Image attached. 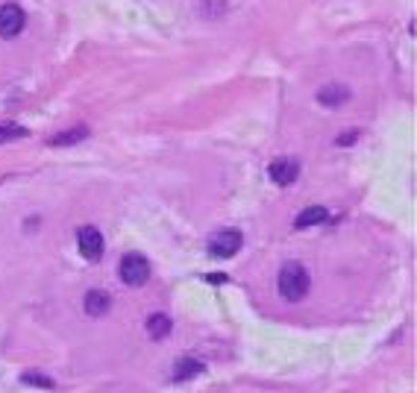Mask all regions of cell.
<instances>
[{
    "mask_svg": "<svg viewBox=\"0 0 417 393\" xmlns=\"http://www.w3.org/2000/svg\"><path fill=\"white\" fill-rule=\"evenodd\" d=\"M21 379H24L27 385H38V387H53V379L42 376V373H24Z\"/></svg>",
    "mask_w": 417,
    "mask_h": 393,
    "instance_id": "cell-15",
    "label": "cell"
},
{
    "mask_svg": "<svg viewBox=\"0 0 417 393\" xmlns=\"http://www.w3.org/2000/svg\"><path fill=\"white\" fill-rule=\"evenodd\" d=\"M112 300H109V293L106 291H88L86 293V311L91 314V317H103V314L109 311Z\"/></svg>",
    "mask_w": 417,
    "mask_h": 393,
    "instance_id": "cell-8",
    "label": "cell"
},
{
    "mask_svg": "<svg viewBox=\"0 0 417 393\" xmlns=\"http://www.w3.org/2000/svg\"><path fill=\"white\" fill-rule=\"evenodd\" d=\"M24 135H27V129H21V127H0V144L12 141V139H24Z\"/></svg>",
    "mask_w": 417,
    "mask_h": 393,
    "instance_id": "cell-14",
    "label": "cell"
},
{
    "mask_svg": "<svg viewBox=\"0 0 417 393\" xmlns=\"http://www.w3.org/2000/svg\"><path fill=\"white\" fill-rule=\"evenodd\" d=\"M147 332H150V338L156 341H162L171 335V317H165V314H153V317L147 320Z\"/></svg>",
    "mask_w": 417,
    "mask_h": 393,
    "instance_id": "cell-11",
    "label": "cell"
},
{
    "mask_svg": "<svg viewBox=\"0 0 417 393\" xmlns=\"http://www.w3.org/2000/svg\"><path fill=\"white\" fill-rule=\"evenodd\" d=\"M24 30V9L18 4L0 6V38H15Z\"/></svg>",
    "mask_w": 417,
    "mask_h": 393,
    "instance_id": "cell-5",
    "label": "cell"
},
{
    "mask_svg": "<svg viewBox=\"0 0 417 393\" xmlns=\"http://www.w3.org/2000/svg\"><path fill=\"white\" fill-rule=\"evenodd\" d=\"M276 285H280V297L285 303H300L306 293H309V270L300 264V262H288L282 270H280V279H276Z\"/></svg>",
    "mask_w": 417,
    "mask_h": 393,
    "instance_id": "cell-1",
    "label": "cell"
},
{
    "mask_svg": "<svg viewBox=\"0 0 417 393\" xmlns=\"http://www.w3.org/2000/svg\"><path fill=\"white\" fill-rule=\"evenodd\" d=\"M324 221H326V209H321V206H309L306 211H300V218L294 221V226H297V229H309V226L324 223Z\"/></svg>",
    "mask_w": 417,
    "mask_h": 393,
    "instance_id": "cell-10",
    "label": "cell"
},
{
    "mask_svg": "<svg viewBox=\"0 0 417 393\" xmlns=\"http://www.w3.org/2000/svg\"><path fill=\"white\" fill-rule=\"evenodd\" d=\"M118 276H121V282L130 285V288H142V285L150 279V264H147L144 255L130 252V255H124V259H121Z\"/></svg>",
    "mask_w": 417,
    "mask_h": 393,
    "instance_id": "cell-2",
    "label": "cell"
},
{
    "mask_svg": "<svg viewBox=\"0 0 417 393\" xmlns=\"http://www.w3.org/2000/svg\"><path fill=\"white\" fill-rule=\"evenodd\" d=\"M268 173H270V180L276 185H291L297 176H300V165H297L294 159H276Z\"/></svg>",
    "mask_w": 417,
    "mask_h": 393,
    "instance_id": "cell-6",
    "label": "cell"
},
{
    "mask_svg": "<svg viewBox=\"0 0 417 393\" xmlns=\"http://www.w3.org/2000/svg\"><path fill=\"white\" fill-rule=\"evenodd\" d=\"M76 244H79L83 259L97 262L101 259V252H103V235H101V229H94V226H83L76 232Z\"/></svg>",
    "mask_w": 417,
    "mask_h": 393,
    "instance_id": "cell-4",
    "label": "cell"
},
{
    "mask_svg": "<svg viewBox=\"0 0 417 393\" xmlns=\"http://www.w3.org/2000/svg\"><path fill=\"white\" fill-rule=\"evenodd\" d=\"M86 135H88L86 127H76V129H71V132H62V135H56V139H50V144H53V147H71V144H76V141H83Z\"/></svg>",
    "mask_w": 417,
    "mask_h": 393,
    "instance_id": "cell-12",
    "label": "cell"
},
{
    "mask_svg": "<svg viewBox=\"0 0 417 393\" xmlns=\"http://www.w3.org/2000/svg\"><path fill=\"white\" fill-rule=\"evenodd\" d=\"M244 238H241V232L238 229H227V232H217L212 244H209V252L215 255V259H232V255L241 250Z\"/></svg>",
    "mask_w": 417,
    "mask_h": 393,
    "instance_id": "cell-3",
    "label": "cell"
},
{
    "mask_svg": "<svg viewBox=\"0 0 417 393\" xmlns=\"http://www.w3.org/2000/svg\"><path fill=\"white\" fill-rule=\"evenodd\" d=\"M353 139H355V132H347V135H341V139H338V144H341V147H350Z\"/></svg>",
    "mask_w": 417,
    "mask_h": 393,
    "instance_id": "cell-17",
    "label": "cell"
},
{
    "mask_svg": "<svg viewBox=\"0 0 417 393\" xmlns=\"http://www.w3.org/2000/svg\"><path fill=\"white\" fill-rule=\"evenodd\" d=\"M347 97H350V91L344 86H324L321 91H317V100H321L324 106H341Z\"/></svg>",
    "mask_w": 417,
    "mask_h": 393,
    "instance_id": "cell-9",
    "label": "cell"
},
{
    "mask_svg": "<svg viewBox=\"0 0 417 393\" xmlns=\"http://www.w3.org/2000/svg\"><path fill=\"white\" fill-rule=\"evenodd\" d=\"M206 367H203V361L200 358H191V356H183L180 361L173 364V379L176 382H188V379H194V376H200Z\"/></svg>",
    "mask_w": 417,
    "mask_h": 393,
    "instance_id": "cell-7",
    "label": "cell"
},
{
    "mask_svg": "<svg viewBox=\"0 0 417 393\" xmlns=\"http://www.w3.org/2000/svg\"><path fill=\"white\" fill-rule=\"evenodd\" d=\"M200 9H203L209 18H215V15H221V12L227 9V0H203Z\"/></svg>",
    "mask_w": 417,
    "mask_h": 393,
    "instance_id": "cell-13",
    "label": "cell"
},
{
    "mask_svg": "<svg viewBox=\"0 0 417 393\" xmlns=\"http://www.w3.org/2000/svg\"><path fill=\"white\" fill-rule=\"evenodd\" d=\"M206 279H209V282H215V285H224V282H227V273H209Z\"/></svg>",
    "mask_w": 417,
    "mask_h": 393,
    "instance_id": "cell-16",
    "label": "cell"
}]
</instances>
